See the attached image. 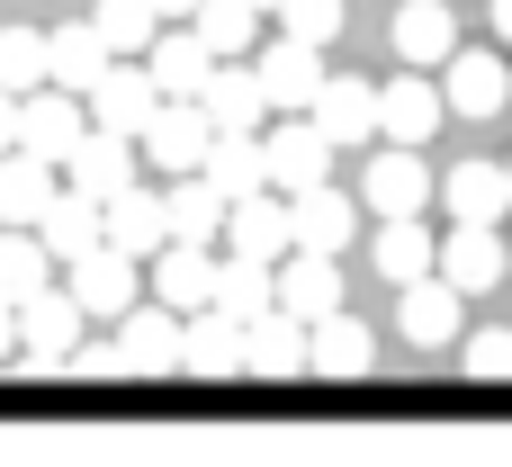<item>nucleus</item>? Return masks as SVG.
<instances>
[{
	"label": "nucleus",
	"mask_w": 512,
	"mask_h": 467,
	"mask_svg": "<svg viewBox=\"0 0 512 467\" xmlns=\"http://www.w3.org/2000/svg\"><path fill=\"white\" fill-rule=\"evenodd\" d=\"M9 324H18L9 369H18V378H36V369H54V360L81 342V324H90V315L72 306V288H54V279H45L36 297H18V306H9Z\"/></svg>",
	"instance_id": "obj_1"
},
{
	"label": "nucleus",
	"mask_w": 512,
	"mask_h": 467,
	"mask_svg": "<svg viewBox=\"0 0 512 467\" xmlns=\"http://www.w3.org/2000/svg\"><path fill=\"white\" fill-rule=\"evenodd\" d=\"M108 351H117V378H171L180 369V315L153 297H135L126 315H108Z\"/></svg>",
	"instance_id": "obj_2"
},
{
	"label": "nucleus",
	"mask_w": 512,
	"mask_h": 467,
	"mask_svg": "<svg viewBox=\"0 0 512 467\" xmlns=\"http://www.w3.org/2000/svg\"><path fill=\"white\" fill-rule=\"evenodd\" d=\"M207 117H198V99H153V117L135 126V162L153 171V180H171V171H198L207 162Z\"/></svg>",
	"instance_id": "obj_3"
},
{
	"label": "nucleus",
	"mask_w": 512,
	"mask_h": 467,
	"mask_svg": "<svg viewBox=\"0 0 512 467\" xmlns=\"http://www.w3.org/2000/svg\"><path fill=\"white\" fill-rule=\"evenodd\" d=\"M54 279L72 288V306H81V315H126V306L144 297V261H135V252H117V243H90V252H72Z\"/></svg>",
	"instance_id": "obj_4"
},
{
	"label": "nucleus",
	"mask_w": 512,
	"mask_h": 467,
	"mask_svg": "<svg viewBox=\"0 0 512 467\" xmlns=\"http://www.w3.org/2000/svg\"><path fill=\"white\" fill-rule=\"evenodd\" d=\"M198 117H207L216 135H261V126H270V99H261V81H252V54H216V63H207Z\"/></svg>",
	"instance_id": "obj_5"
},
{
	"label": "nucleus",
	"mask_w": 512,
	"mask_h": 467,
	"mask_svg": "<svg viewBox=\"0 0 512 467\" xmlns=\"http://www.w3.org/2000/svg\"><path fill=\"white\" fill-rule=\"evenodd\" d=\"M261 162H270V189L279 198H297V189H315V180H333V144H324V126L297 108V117H279V126H261Z\"/></svg>",
	"instance_id": "obj_6"
},
{
	"label": "nucleus",
	"mask_w": 512,
	"mask_h": 467,
	"mask_svg": "<svg viewBox=\"0 0 512 467\" xmlns=\"http://www.w3.org/2000/svg\"><path fill=\"white\" fill-rule=\"evenodd\" d=\"M270 306L279 315H297V324H315V315H333L342 306V252H279L270 261Z\"/></svg>",
	"instance_id": "obj_7"
},
{
	"label": "nucleus",
	"mask_w": 512,
	"mask_h": 467,
	"mask_svg": "<svg viewBox=\"0 0 512 467\" xmlns=\"http://www.w3.org/2000/svg\"><path fill=\"white\" fill-rule=\"evenodd\" d=\"M396 333H405L414 351H450V342L468 333V297H459L441 270H423V279L396 288Z\"/></svg>",
	"instance_id": "obj_8"
},
{
	"label": "nucleus",
	"mask_w": 512,
	"mask_h": 467,
	"mask_svg": "<svg viewBox=\"0 0 512 467\" xmlns=\"http://www.w3.org/2000/svg\"><path fill=\"white\" fill-rule=\"evenodd\" d=\"M432 72H441V108H459V117H504V108H512V63H504V54L450 45Z\"/></svg>",
	"instance_id": "obj_9"
},
{
	"label": "nucleus",
	"mask_w": 512,
	"mask_h": 467,
	"mask_svg": "<svg viewBox=\"0 0 512 467\" xmlns=\"http://www.w3.org/2000/svg\"><path fill=\"white\" fill-rule=\"evenodd\" d=\"M252 81H261L270 117H297V108L315 99V81H324V45H297V36H270V45H252Z\"/></svg>",
	"instance_id": "obj_10"
},
{
	"label": "nucleus",
	"mask_w": 512,
	"mask_h": 467,
	"mask_svg": "<svg viewBox=\"0 0 512 467\" xmlns=\"http://www.w3.org/2000/svg\"><path fill=\"white\" fill-rule=\"evenodd\" d=\"M135 171H144V162H135V135H108V126H81L72 153L54 162V180L81 189V198H108V189H126Z\"/></svg>",
	"instance_id": "obj_11"
},
{
	"label": "nucleus",
	"mask_w": 512,
	"mask_h": 467,
	"mask_svg": "<svg viewBox=\"0 0 512 467\" xmlns=\"http://www.w3.org/2000/svg\"><path fill=\"white\" fill-rule=\"evenodd\" d=\"M153 99H162V90L144 81V63H135V54H108V72L81 90V117L108 126V135H135V126L153 117Z\"/></svg>",
	"instance_id": "obj_12"
},
{
	"label": "nucleus",
	"mask_w": 512,
	"mask_h": 467,
	"mask_svg": "<svg viewBox=\"0 0 512 467\" xmlns=\"http://www.w3.org/2000/svg\"><path fill=\"white\" fill-rule=\"evenodd\" d=\"M135 63H144V81H153L162 99H198V81H207V63H216V54H207V36H198L189 18H180V27L162 18V27H153V45H144Z\"/></svg>",
	"instance_id": "obj_13"
},
{
	"label": "nucleus",
	"mask_w": 512,
	"mask_h": 467,
	"mask_svg": "<svg viewBox=\"0 0 512 467\" xmlns=\"http://www.w3.org/2000/svg\"><path fill=\"white\" fill-rule=\"evenodd\" d=\"M306 117L324 126V144H333V153H342V144H369V135H378V81L324 72V81H315V99H306Z\"/></svg>",
	"instance_id": "obj_14"
},
{
	"label": "nucleus",
	"mask_w": 512,
	"mask_h": 467,
	"mask_svg": "<svg viewBox=\"0 0 512 467\" xmlns=\"http://www.w3.org/2000/svg\"><path fill=\"white\" fill-rule=\"evenodd\" d=\"M81 126H90V117H81V90H54V81L18 90V144H27L36 162H63Z\"/></svg>",
	"instance_id": "obj_15"
},
{
	"label": "nucleus",
	"mask_w": 512,
	"mask_h": 467,
	"mask_svg": "<svg viewBox=\"0 0 512 467\" xmlns=\"http://www.w3.org/2000/svg\"><path fill=\"white\" fill-rule=\"evenodd\" d=\"M144 297H162L171 315L207 306V297H216V252H207V243H162V252H144Z\"/></svg>",
	"instance_id": "obj_16"
},
{
	"label": "nucleus",
	"mask_w": 512,
	"mask_h": 467,
	"mask_svg": "<svg viewBox=\"0 0 512 467\" xmlns=\"http://www.w3.org/2000/svg\"><path fill=\"white\" fill-rule=\"evenodd\" d=\"M378 369V333L360 324V315H315L306 324V378H369Z\"/></svg>",
	"instance_id": "obj_17"
},
{
	"label": "nucleus",
	"mask_w": 512,
	"mask_h": 467,
	"mask_svg": "<svg viewBox=\"0 0 512 467\" xmlns=\"http://www.w3.org/2000/svg\"><path fill=\"white\" fill-rule=\"evenodd\" d=\"M360 207H378V216H423V207H432V171H423V153H414V144L369 153V171H360Z\"/></svg>",
	"instance_id": "obj_18"
},
{
	"label": "nucleus",
	"mask_w": 512,
	"mask_h": 467,
	"mask_svg": "<svg viewBox=\"0 0 512 467\" xmlns=\"http://www.w3.org/2000/svg\"><path fill=\"white\" fill-rule=\"evenodd\" d=\"M351 234H360V207H351L333 180H315V189L288 198V243H297V252H351Z\"/></svg>",
	"instance_id": "obj_19"
},
{
	"label": "nucleus",
	"mask_w": 512,
	"mask_h": 467,
	"mask_svg": "<svg viewBox=\"0 0 512 467\" xmlns=\"http://www.w3.org/2000/svg\"><path fill=\"white\" fill-rule=\"evenodd\" d=\"M180 378H243V324L216 306L180 315Z\"/></svg>",
	"instance_id": "obj_20"
},
{
	"label": "nucleus",
	"mask_w": 512,
	"mask_h": 467,
	"mask_svg": "<svg viewBox=\"0 0 512 467\" xmlns=\"http://www.w3.org/2000/svg\"><path fill=\"white\" fill-rule=\"evenodd\" d=\"M450 108H441V81L432 72H396V81H378V135H396V144H423L432 126H441Z\"/></svg>",
	"instance_id": "obj_21"
},
{
	"label": "nucleus",
	"mask_w": 512,
	"mask_h": 467,
	"mask_svg": "<svg viewBox=\"0 0 512 467\" xmlns=\"http://www.w3.org/2000/svg\"><path fill=\"white\" fill-rule=\"evenodd\" d=\"M216 225H225V198L207 171H171L162 180V243H207L216 252Z\"/></svg>",
	"instance_id": "obj_22"
},
{
	"label": "nucleus",
	"mask_w": 512,
	"mask_h": 467,
	"mask_svg": "<svg viewBox=\"0 0 512 467\" xmlns=\"http://www.w3.org/2000/svg\"><path fill=\"white\" fill-rule=\"evenodd\" d=\"M225 252H252V261H279L288 252V198L279 189H252V198H225V225H216Z\"/></svg>",
	"instance_id": "obj_23"
},
{
	"label": "nucleus",
	"mask_w": 512,
	"mask_h": 467,
	"mask_svg": "<svg viewBox=\"0 0 512 467\" xmlns=\"http://www.w3.org/2000/svg\"><path fill=\"white\" fill-rule=\"evenodd\" d=\"M432 270H441L459 297L504 288V234H495V225H450V243H432Z\"/></svg>",
	"instance_id": "obj_24"
},
{
	"label": "nucleus",
	"mask_w": 512,
	"mask_h": 467,
	"mask_svg": "<svg viewBox=\"0 0 512 467\" xmlns=\"http://www.w3.org/2000/svg\"><path fill=\"white\" fill-rule=\"evenodd\" d=\"M99 243H117V252H162V189H144V180H126V189H108L99 198Z\"/></svg>",
	"instance_id": "obj_25"
},
{
	"label": "nucleus",
	"mask_w": 512,
	"mask_h": 467,
	"mask_svg": "<svg viewBox=\"0 0 512 467\" xmlns=\"http://www.w3.org/2000/svg\"><path fill=\"white\" fill-rule=\"evenodd\" d=\"M243 378H306V324L279 315V306H261L243 324Z\"/></svg>",
	"instance_id": "obj_26"
},
{
	"label": "nucleus",
	"mask_w": 512,
	"mask_h": 467,
	"mask_svg": "<svg viewBox=\"0 0 512 467\" xmlns=\"http://www.w3.org/2000/svg\"><path fill=\"white\" fill-rule=\"evenodd\" d=\"M27 234H36V243H45V261L63 270L72 252H90V243H99V198H81V189H54V198H45V216H36Z\"/></svg>",
	"instance_id": "obj_27"
},
{
	"label": "nucleus",
	"mask_w": 512,
	"mask_h": 467,
	"mask_svg": "<svg viewBox=\"0 0 512 467\" xmlns=\"http://www.w3.org/2000/svg\"><path fill=\"white\" fill-rule=\"evenodd\" d=\"M450 45H459V18H450V0H396V63L432 72Z\"/></svg>",
	"instance_id": "obj_28"
},
{
	"label": "nucleus",
	"mask_w": 512,
	"mask_h": 467,
	"mask_svg": "<svg viewBox=\"0 0 512 467\" xmlns=\"http://www.w3.org/2000/svg\"><path fill=\"white\" fill-rule=\"evenodd\" d=\"M99 72H108V45L90 36V18L45 27V81H54V90H90Z\"/></svg>",
	"instance_id": "obj_29"
},
{
	"label": "nucleus",
	"mask_w": 512,
	"mask_h": 467,
	"mask_svg": "<svg viewBox=\"0 0 512 467\" xmlns=\"http://www.w3.org/2000/svg\"><path fill=\"white\" fill-rule=\"evenodd\" d=\"M54 189H63V180H54V162H36L27 144H9V153H0V225H36Z\"/></svg>",
	"instance_id": "obj_30"
},
{
	"label": "nucleus",
	"mask_w": 512,
	"mask_h": 467,
	"mask_svg": "<svg viewBox=\"0 0 512 467\" xmlns=\"http://www.w3.org/2000/svg\"><path fill=\"white\" fill-rule=\"evenodd\" d=\"M198 171L216 180V198H252V189H270L261 135H207V162H198Z\"/></svg>",
	"instance_id": "obj_31"
},
{
	"label": "nucleus",
	"mask_w": 512,
	"mask_h": 467,
	"mask_svg": "<svg viewBox=\"0 0 512 467\" xmlns=\"http://www.w3.org/2000/svg\"><path fill=\"white\" fill-rule=\"evenodd\" d=\"M369 261H378V279H387V288L423 279V270H432V234H423V216H378V243H369Z\"/></svg>",
	"instance_id": "obj_32"
},
{
	"label": "nucleus",
	"mask_w": 512,
	"mask_h": 467,
	"mask_svg": "<svg viewBox=\"0 0 512 467\" xmlns=\"http://www.w3.org/2000/svg\"><path fill=\"white\" fill-rule=\"evenodd\" d=\"M441 198H450V216L459 225H504V162H459L450 180H441Z\"/></svg>",
	"instance_id": "obj_33"
},
{
	"label": "nucleus",
	"mask_w": 512,
	"mask_h": 467,
	"mask_svg": "<svg viewBox=\"0 0 512 467\" xmlns=\"http://www.w3.org/2000/svg\"><path fill=\"white\" fill-rule=\"evenodd\" d=\"M216 315H234V324H252L261 306H270V261H252V252H225L216 261V297H207Z\"/></svg>",
	"instance_id": "obj_34"
},
{
	"label": "nucleus",
	"mask_w": 512,
	"mask_h": 467,
	"mask_svg": "<svg viewBox=\"0 0 512 467\" xmlns=\"http://www.w3.org/2000/svg\"><path fill=\"white\" fill-rule=\"evenodd\" d=\"M189 27L207 36V54H252V45H261V9H252V0H198Z\"/></svg>",
	"instance_id": "obj_35"
},
{
	"label": "nucleus",
	"mask_w": 512,
	"mask_h": 467,
	"mask_svg": "<svg viewBox=\"0 0 512 467\" xmlns=\"http://www.w3.org/2000/svg\"><path fill=\"white\" fill-rule=\"evenodd\" d=\"M153 0H90V36L108 45V54H144L153 45Z\"/></svg>",
	"instance_id": "obj_36"
},
{
	"label": "nucleus",
	"mask_w": 512,
	"mask_h": 467,
	"mask_svg": "<svg viewBox=\"0 0 512 467\" xmlns=\"http://www.w3.org/2000/svg\"><path fill=\"white\" fill-rule=\"evenodd\" d=\"M54 279V261H45V243L27 234V225H0V297L18 306V297H36Z\"/></svg>",
	"instance_id": "obj_37"
},
{
	"label": "nucleus",
	"mask_w": 512,
	"mask_h": 467,
	"mask_svg": "<svg viewBox=\"0 0 512 467\" xmlns=\"http://www.w3.org/2000/svg\"><path fill=\"white\" fill-rule=\"evenodd\" d=\"M270 18H279V36H297V45H333L342 18H351V0H270Z\"/></svg>",
	"instance_id": "obj_38"
},
{
	"label": "nucleus",
	"mask_w": 512,
	"mask_h": 467,
	"mask_svg": "<svg viewBox=\"0 0 512 467\" xmlns=\"http://www.w3.org/2000/svg\"><path fill=\"white\" fill-rule=\"evenodd\" d=\"M45 81V27H0V90H36Z\"/></svg>",
	"instance_id": "obj_39"
},
{
	"label": "nucleus",
	"mask_w": 512,
	"mask_h": 467,
	"mask_svg": "<svg viewBox=\"0 0 512 467\" xmlns=\"http://www.w3.org/2000/svg\"><path fill=\"white\" fill-rule=\"evenodd\" d=\"M459 342H468V351H459V360H468V378H495V387L512 378V333H504V324H486V333H459Z\"/></svg>",
	"instance_id": "obj_40"
},
{
	"label": "nucleus",
	"mask_w": 512,
	"mask_h": 467,
	"mask_svg": "<svg viewBox=\"0 0 512 467\" xmlns=\"http://www.w3.org/2000/svg\"><path fill=\"white\" fill-rule=\"evenodd\" d=\"M18 144V90H0V153Z\"/></svg>",
	"instance_id": "obj_41"
},
{
	"label": "nucleus",
	"mask_w": 512,
	"mask_h": 467,
	"mask_svg": "<svg viewBox=\"0 0 512 467\" xmlns=\"http://www.w3.org/2000/svg\"><path fill=\"white\" fill-rule=\"evenodd\" d=\"M9 351H18V324H9V297H0V369H9Z\"/></svg>",
	"instance_id": "obj_42"
},
{
	"label": "nucleus",
	"mask_w": 512,
	"mask_h": 467,
	"mask_svg": "<svg viewBox=\"0 0 512 467\" xmlns=\"http://www.w3.org/2000/svg\"><path fill=\"white\" fill-rule=\"evenodd\" d=\"M189 9H198V0H153V18H189Z\"/></svg>",
	"instance_id": "obj_43"
},
{
	"label": "nucleus",
	"mask_w": 512,
	"mask_h": 467,
	"mask_svg": "<svg viewBox=\"0 0 512 467\" xmlns=\"http://www.w3.org/2000/svg\"><path fill=\"white\" fill-rule=\"evenodd\" d=\"M495 36H504V45H512V0H495Z\"/></svg>",
	"instance_id": "obj_44"
},
{
	"label": "nucleus",
	"mask_w": 512,
	"mask_h": 467,
	"mask_svg": "<svg viewBox=\"0 0 512 467\" xmlns=\"http://www.w3.org/2000/svg\"><path fill=\"white\" fill-rule=\"evenodd\" d=\"M504 207H512V162H504Z\"/></svg>",
	"instance_id": "obj_45"
},
{
	"label": "nucleus",
	"mask_w": 512,
	"mask_h": 467,
	"mask_svg": "<svg viewBox=\"0 0 512 467\" xmlns=\"http://www.w3.org/2000/svg\"><path fill=\"white\" fill-rule=\"evenodd\" d=\"M504 288H512V243H504Z\"/></svg>",
	"instance_id": "obj_46"
},
{
	"label": "nucleus",
	"mask_w": 512,
	"mask_h": 467,
	"mask_svg": "<svg viewBox=\"0 0 512 467\" xmlns=\"http://www.w3.org/2000/svg\"><path fill=\"white\" fill-rule=\"evenodd\" d=\"M252 9H261V18H270V0H252Z\"/></svg>",
	"instance_id": "obj_47"
}]
</instances>
